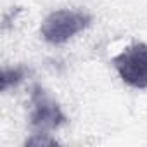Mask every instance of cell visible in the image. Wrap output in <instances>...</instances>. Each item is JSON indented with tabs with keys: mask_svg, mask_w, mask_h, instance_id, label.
<instances>
[{
	"mask_svg": "<svg viewBox=\"0 0 147 147\" xmlns=\"http://www.w3.org/2000/svg\"><path fill=\"white\" fill-rule=\"evenodd\" d=\"M92 24V16L85 11L76 9H59L50 12L42 26L40 35L50 45H61L69 42L75 35L82 33Z\"/></svg>",
	"mask_w": 147,
	"mask_h": 147,
	"instance_id": "1",
	"label": "cell"
},
{
	"mask_svg": "<svg viewBox=\"0 0 147 147\" xmlns=\"http://www.w3.org/2000/svg\"><path fill=\"white\" fill-rule=\"evenodd\" d=\"M30 126L33 131H52L67 125V116L61 109L59 102L49 95V92L40 85L33 83L30 90Z\"/></svg>",
	"mask_w": 147,
	"mask_h": 147,
	"instance_id": "2",
	"label": "cell"
},
{
	"mask_svg": "<svg viewBox=\"0 0 147 147\" xmlns=\"http://www.w3.org/2000/svg\"><path fill=\"white\" fill-rule=\"evenodd\" d=\"M113 66L119 78L131 88H147V43L137 42L113 57Z\"/></svg>",
	"mask_w": 147,
	"mask_h": 147,
	"instance_id": "3",
	"label": "cell"
},
{
	"mask_svg": "<svg viewBox=\"0 0 147 147\" xmlns=\"http://www.w3.org/2000/svg\"><path fill=\"white\" fill-rule=\"evenodd\" d=\"M30 75V69L26 66H12V67H4L0 73V90L7 92L12 87H18L26 76Z\"/></svg>",
	"mask_w": 147,
	"mask_h": 147,
	"instance_id": "4",
	"label": "cell"
},
{
	"mask_svg": "<svg viewBox=\"0 0 147 147\" xmlns=\"http://www.w3.org/2000/svg\"><path fill=\"white\" fill-rule=\"evenodd\" d=\"M57 144L59 142L54 137H50V133H47V131H35L30 138L24 140L26 147L28 145H36V147H40V145H57Z\"/></svg>",
	"mask_w": 147,
	"mask_h": 147,
	"instance_id": "5",
	"label": "cell"
}]
</instances>
